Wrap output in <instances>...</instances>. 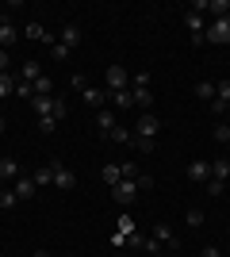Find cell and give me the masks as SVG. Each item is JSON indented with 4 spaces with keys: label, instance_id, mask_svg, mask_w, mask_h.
I'll list each match as a JSON object with an SVG mask.
<instances>
[{
    "label": "cell",
    "instance_id": "1",
    "mask_svg": "<svg viewBox=\"0 0 230 257\" xmlns=\"http://www.w3.org/2000/svg\"><path fill=\"white\" fill-rule=\"evenodd\" d=\"M203 43H215V46H226L230 43V16L211 20L207 27H203Z\"/></svg>",
    "mask_w": 230,
    "mask_h": 257
},
{
    "label": "cell",
    "instance_id": "2",
    "mask_svg": "<svg viewBox=\"0 0 230 257\" xmlns=\"http://www.w3.org/2000/svg\"><path fill=\"white\" fill-rule=\"evenodd\" d=\"M104 85H108V92H123V88H131V73H127L123 65H108Z\"/></svg>",
    "mask_w": 230,
    "mask_h": 257
},
{
    "label": "cell",
    "instance_id": "3",
    "mask_svg": "<svg viewBox=\"0 0 230 257\" xmlns=\"http://www.w3.org/2000/svg\"><path fill=\"white\" fill-rule=\"evenodd\" d=\"M54 188L58 192H73L77 188V173L69 165H62V161H54Z\"/></svg>",
    "mask_w": 230,
    "mask_h": 257
},
{
    "label": "cell",
    "instance_id": "4",
    "mask_svg": "<svg viewBox=\"0 0 230 257\" xmlns=\"http://www.w3.org/2000/svg\"><path fill=\"white\" fill-rule=\"evenodd\" d=\"M138 192H142V188H138L134 181H119L115 188H111V196H115V204H123V207H131L134 200H138Z\"/></svg>",
    "mask_w": 230,
    "mask_h": 257
},
{
    "label": "cell",
    "instance_id": "5",
    "mask_svg": "<svg viewBox=\"0 0 230 257\" xmlns=\"http://www.w3.org/2000/svg\"><path fill=\"white\" fill-rule=\"evenodd\" d=\"M12 192L20 196V200H31V196L39 192V184H35V177H31V173H20V177L12 181Z\"/></svg>",
    "mask_w": 230,
    "mask_h": 257
},
{
    "label": "cell",
    "instance_id": "6",
    "mask_svg": "<svg viewBox=\"0 0 230 257\" xmlns=\"http://www.w3.org/2000/svg\"><path fill=\"white\" fill-rule=\"evenodd\" d=\"M211 111H215V115H222V111H230V81H219V85H215V100H211Z\"/></svg>",
    "mask_w": 230,
    "mask_h": 257
},
{
    "label": "cell",
    "instance_id": "7",
    "mask_svg": "<svg viewBox=\"0 0 230 257\" xmlns=\"http://www.w3.org/2000/svg\"><path fill=\"white\" fill-rule=\"evenodd\" d=\"M188 181H196V184H207V181H211V161H203V158L188 161Z\"/></svg>",
    "mask_w": 230,
    "mask_h": 257
},
{
    "label": "cell",
    "instance_id": "8",
    "mask_svg": "<svg viewBox=\"0 0 230 257\" xmlns=\"http://www.w3.org/2000/svg\"><path fill=\"white\" fill-rule=\"evenodd\" d=\"M184 27H188V35H192V43H203V16H199V12L196 8H192V12H184Z\"/></svg>",
    "mask_w": 230,
    "mask_h": 257
},
{
    "label": "cell",
    "instance_id": "9",
    "mask_svg": "<svg viewBox=\"0 0 230 257\" xmlns=\"http://www.w3.org/2000/svg\"><path fill=\"white\" fill-rule=\"evenodd\" d=\"M157 131H161V119L153 115V111H142V115H138V131H134V135H142V139H153Z\"/></svg>",
    "mask_w": 230,
    "mask_h": 257
},
{
    "label": "cell",
    "instance_id": "10",
    "mask_svg": "<svg viewBox=\"0 0 230 257\" xmlns=\"http://www.w3.org/2000/svg\"><path fill=\"white\" fill-rule=\"evenodd\" d=\"M12 43H20V27H16L8 16H0V50H8Z\"/></svg>",
    "mask_w": 230,
    "mask_h": 257
},
{
    "label": "cell",
    "instance_id": "11",
    "mask_svg": "<svg viewBox=\"0 0 230 257\" xmlns=\"http://www.w3.org/2000/svg\"><path fill=\"white\" fill-rule=\"evenodd\" d=\"M58 43L66 46V50L81 46V27H77V23H66V27H62V35H58Z\"/></svg>",
    "mask_w": 230,
    "mask_h": 257
},
{
    "label": "cell",
    "instance_id": "12",
    "mask_svg": "<svg viewBox=\"0 0 230 257\" xmlns=\"http://www.w3.org/2000/svg\"><path fill=\"white\" fill-rule=\"evenodd\" d=\"M54 100H58V96H31L27 104H31V111H35V115L43 119V115H54Z\"/></svg>",
    "mask_w": 230,
    "mask_h": 257
},
{
    "label": "cell",
    "instance_id": "13",
    "mask_svg": "<svg viewBox=\"0 0 230 257\" xmlns=\"http://www.w3.org/2000/svg\"><path fill=\"white\" fill-rule=\"evenodd\" d=\"M85 100H88V107H96V111L108 107V92H104V88H92V85H88L85 88Z\"/></svg>",
    "mask_w": 230,
    "mask_h": 257
},
{
    "label": "cell",
    "instance_id": "14",
    "mask_svg": "<svg viewBox=\"0 0 230 257\" xmlns=\"http://www.w3.org/2000/svg\"><path fill=\"white\" fill-rule=\"evenodd\" d=\"M100 177H104V184H108V188H115V184L123 181V165H115V161H111V165H104V169H100Z\"/></svg>",
    "mask_w": 230,
    "mask_h": 257
},
{
    "label": "cell",
    "instance_id": "15",
    "mask_svg": "<svg viewBox=\"0 0 230 257\" xmlns=\"http://www.w3.org/2000/svg\"><path fill=\"white\" fill-rule=\"evenodd\" d=\"M20 177V161L16 158H0V181H16Z\"/></svg>",
    "mask_w": 230,
    "mask_h": 257
},
{
    "label": "cell",
    "instance_id": "16",
    "mask_svg": "<svg viewBox=\"0 0 230 257\" xmlns=\"http://www.w3.org/2000/svg\"><path fill=\"white\" fill-rule=\"evenodd\" d=\"M153 238H157L161 246H180V242H176V234H173L165 223H153Z\"/></svg>",
    "mask_w": 230,
    "mask_h": 257
},
{
    "label": "cell",
    "instance_id": "17",
    "mask_svg": "<svg viewBox=\"0 0 230 257\" xmlns=\"http://www.w3.org/2000/svg\"><path fill=\"white\" fill-rule=\"evenodd\" d=\"M43 77V65L39 62H23V69H20V81H27V85H35Z\"/></svg>",
    "mask_w": 230,
    "mask_h": 257
},
{
    "label": "cell",
    "instance_id": "18",
    "mask_svg": "<svg viewBox=\"0 0 230 257\" xmlns=\"http://www.w3.org/2000/svg\"><path fill=\"white\" fill-rule=\"evenodd\" d=\"M96 127L104 131V139H108V135H111L115 127H119V123H115V115H111L108 107H104V111H96Z\"/></svg>",
    "mask_w": 230,
    "mask_h": 257
},
{
    "label": "cell",
    "instance_id": "19",
    "mask_svg": "<svg viewBox=\"0 0 230 257\" xmlns=\"http://www.w3.org/2000/svg\"><path fill=\"white\" fill-rule=\"evenodd\" d=\"M31 177H35V184H39V188H43V184H54V161H50V165H39Z\"/></svg>",
    "mask_w": 230,
    "mask_h": 257
},
{
    "label": "cell",
    "instance_id": "20",
    "mask_svg": "<svg viewBox=\"0 0 230 257\" xmlns=\"http://www.w3.org/2000/svg\"><path fill=\"white\" fill-rule=\"evenodd\" d=\"M16 200H20V196L12 192V184H4V188H0V211H12V207H16Z\"/></svg>",
    "mask_w": 230,
    "mask_h": 257
},
{
    "label": "cell",
    "instance_id": "21",
    "mask_svg": "<svg viewBox=\"0 0 230 257\" xmlns=\"http://www.w3.org/2000/svg\"><path fill=\"white\" fill-rule=\"evenodd\" d=\"M115 230H119V234H127V238H131L134 230H138V223H134L131 215H119V219H115Z\"/></svg>",
    "mask_w": 230,
    "mask_h": 257
},
{
    "label": "cell",
    "instance_id": "22",
    "mask_svg": "<svg viewBox=\"0 0 230 257\" xmlns=\"http://www.w3.org/2000/svg\"><path fill=\"white\" fill-rule=\"evenodd\" d=\"M211 177H219V181H226V177H230V158H219V161H211Z\"/></svg>",
    "mask_w": 230,
    "mask_h": 257
},
{
    "label": "cell",
    "instance_id": "23",
    "mask_svg": "<svg viewBox=\"0 0 230 257\" xmlns=\"http://www.w3.org/2000/svg\"><path fill=\"white\" fill-rule=\"evenodd\" d=\"M16 85H20V81H16L12 73H0V100L12 96V92H16Z\"/></svg>",
    "mask_w": 230,
    "mask_h": 257
},
{
    "label": "cell",
    "instance_id": "24",
    "mask_svg": "<svg viewBox=\"0 0 230 257\" xmlns=\"http://www.w3.org/2000/svg\"><path fill=\"white\" fill-rule=\"evenodd\" d=\"M131 96H134V104H142L146 111H150V104H153V92H150V88H131Z\"/></svg>",
    "mask_w": 230,
    "mask_h": 257
},
{
    "label": "cell",
    "instance_id": "25",
    "mask_svg": "<svg viewBox=\"0 0 230 257\" xmlns=\"http://www.w3.org/2000/svg\"><path fill=\"white\" fill-rule=\"evenodd\" d=\"M196 96L211 104V100H215V81H199V85H196Z\"/></svg>",
    "mask_w": 230,
    "mask_h": 257
},
{
    "label": "cell",
    "instance_id": "26",
    "mask_svg": "<svg viewBox=\"0 0 230 257\" xmlns=\"http://www.w3.org/2000/svg\"><path fill=\"white\" fill-rule=\"evenodd\" d=\"M111 100H115V107H134L131 88H123V92H111Z\"/></svg>",
    "mask_w": 230,
    "mask_h": 257
},
{
    "label": "cell",
    "instance_id": "27",
    "mask_svg": "<svg viewBox=\"0 0 230 257\" xmlns=\"http://www.w3.org/2000/svg\"><path fill=\"white\" fill-rule=\"evenodd\" d=\"M23 39H46L43 23H27V27H23Z\"/></svg>",
    "mask_w": 230,
    "mask_h": 257
},
{
    "label": "cell",
    "instance_id": "28",
    "mask_svg": "<svg viewBox=\"0 0 230 257\" xmlns=\"http://www.w3.org/2000/svg\"><path fill=\"white\" fill-rule=\"evenodd\" d=\"M50 88H54V85H50V77H39V81H35V96H50Z\"/></svg>",
    "mask_w": 230,
    "mask_h": 257
},
{
    "label": "cell",
    "instance_id": "29",
    "mask_svg": "<svg viewBox=\"0 0 230 257\" xmlns=\"http://www.w3.org/2000/svg\"><path fill=\"white\" fill-rule=\"evenodd\" d=\"M142 249H146V257H161V242H157L153 234L146 238V246H142Z\"/></svg>",
    "mask_w": 230,
    "mask_h": 257
},
{
    "label": "cell",
    "instance_id": "30",
    "mask_svg": "<svg viewBox=\"0 0 230 257\" xmlns=\"http://www.w3.org/2000/svg\"><path fill=\"white\" fill-rule=\"evenodd\" d=\"M131 88H150V73H131Z\"/></svg>",
    "mask_w": 230,
    "mask_h": 257
},
{
    "label": "cell",
    "instance_id": "31",
    "mask_svg": "<svg viewBox=\"0 0 230 257\" xmlns=\"http://www.w3.org/2000/svg\"><path fill=\"white\" fill-rule=\"evenodd\" d=\"M108 139H111V142H134V139H131V131H127V127H115V131L108 135Z\"/></svg>",
    "mask_w": 230,
    "mask_h": 257
},
{
    "label": "cell",
    "instance_id": "32",
    "mask_svg": "<svg viewBox=\"0 0 230 257\" xmlns=\"http://www.w3.org/2000/svg\"><path fill=\"white\" fill-rule=\"evenodd\" d=\"M222 188H226V181H219V177L207 181V196H222Z\"/></svg>",
    "mask_w": 230,
    "mask_h": 257
},
{
    "label": "cell",
    "instance_id": "33",
    "mask_svg": "<svg viewBox=\"0 0 230 257\" xmlns=\"http://www.w3.org/2000/svg\"><path fill=\"white\" fill-rule=\"evenodd\" d=\"M211 139H215V142H230V127H226V123H219V127L211 131Z\"/></svg>",
    "mask_w": 230,
    "mask_h": 257
},
{
    "label": "cell",
    "instance_id": "34",
    "mask_svg": "<svg viewBox=\"0 0 230 257\" xmlns=\"http://www.w3.org/2000/svg\"><path fill=\"white\" fill-rule=\"evenodd\" d=\"M203 219H207V215L199 211V207H192V211H188V226H203Z\"/></svg>",
    "mask_w": 230,
    "mask_h": 257
},
{
    "label": "cell",
    "instance_id": "35",
    "mask_svg": "<svg viewBox=\"0 0 230 257\" xmlns=\"http://www.w3.org/2000/svg\"><path fill=\"white\" fill-rule=\"evenodd\" d=\"M16 96L31 100V96H35V85H27V81H20V85H16Z\"/></svg>",
    "mask_w": 230,
    "mask_h": 257
},
{
    "label": "cell",
    "instance_id": "36",
    "mask_svg": "<svg viewBox=\"0 0 230 257\" xmlns=\"http://www.w3.org/2000/svg\"><path fill=\"white\" fill-rule=\"evenodd\" d=\"M54 123H58L54 115H43V119H39V131H43V135H50V131H54Z\"/></svg>",
    "mask_w": 230,
    "mask_h": 257
},
{
    "label": "cell",
    "instance_id": "37",
    "mask_svg": "<svg viewBox=\"0 0 230 257\" xmlns=\"http://www.w3.org/2000/svg\"><path fill=\"white\" fill-rule=\"evenodd\" d=\"M134 146H138L142 154H150V150H153V139H142V135H134Z\"/></svg>",
    "mask_w": 230,
    "mask_h": 257
},
{
    "label": "cell",
    "instance_id": "38",
    "mask_svg": "<svg viewBox=\"0 0 230 257\" xmlns=\"http://www.w3.org/2000/svg\"><path fill=\"white\" fill-rule=\"evenodd\" d=\"M66 111H69V107L62 104V100H54V119H58V123H62V119H66Z\"/></svg>",
    "mask_w": 230,
    "mask_h": 257
},
{
    "label": "cell",
    "instance_id": "39",
    "mask_svg": "<svg viewBox=\"0 0 230 257\" xmlns=\"http://www.w3.org/2000/svg\"><path fill=\"white\" fill-rule=\"evenodd\" d=\"M12 69V58H8V50H0V73H8Z\"/></svg>",
    "mask_w": 230,
    "mask_h": 257
},
{
    "label": "cell",
    "instance_id": "40",
    "mask_svg": "<svg viewBox=\"0 0 230 257\" xmlns=\"http://www.w3.org/2000/svg\"><path fill=\"white\" fill-rule=\"evenodd\" d=\"M111 246L123 249V246H127V234H119V230H115V234H111Z\"/></svg>",
    "mask_w": 230,
    "mask_h": 257
},
{
    "label": "cell",
    "instance_id": "41",
    "mask_svg": "<svg viewBox=\"0 0 230 257\" xmlns=\"http://www.w3.org/2000/svg\"><path fill=\"white\" fill-rule=\"evenodd\" d=\"M199 257H222V249L219 246H203V253H199Z\"/></svg>",
    "mask_w": 230,
    "mask_h": 257
},
{
    "label": "cell",
    "instance_id": "42",
    "mask_svg": "<svg viewBox=\"0 0 230 257\" xmlns=\"http://www.w3.org/2000/svg\"><path fill=\"white\" fill-rule=\"evenodd\" d=\"M31 257H54V253H46V249H35V253Z\"/></svg>",
    "mask_w": 230,
    "mask_h": 257
},
{
    "label": "cell",
    "instance_id": "43",
    "mask_svg": "<svg viewBox=\"0 0 230 257\" xmlns=\"http://www.w3.org/2000/svg\"><path fill=\"white\" fill-rule=\"evenodd\" d=\"M62 257H73V253H62Z\"/></svg>",
    "mask_w": 230,
    "mask_h": 257
},
{
    "label": "cell",
    "instance_id": "44",
    "mask_svg": "<svg viewBox=\"0 0 230 257\" xmlns=\"http://www.w3.org/2000/svg\"><path fill=\"white\" fill-rule=\"evenodd\" d=\"M0 188H4V181H0Z\"/></svg>",
    "mask_w": 230,
    "mask_h": 257
},
{
    "label": "cell",
    "instance_id": "45",
    "mask_svg": "<svg viewBox=\"0 0 230 257\" xmlns=\"http://www.w3.org/2000/svg\"><path fill=\"white\" fill-rule=\"evenodd\" d=\"M226 127H230V119H226Z\"/></svg>",
    "mask_w": 230,
    "mask_h": 257
},
{
    "label": "cell",
    "instance_id": "46",
    "mask_svg": "<svg viewBox=\"0 0 230 257\" xmlns=\"http://www.w3.org/2000/svg\"><path fill=\"white\" fill-rule=\"evenodd\" d=\"M123 257H127V253H123Z\"/></svg>",
    "mask_w": 230,
    "mask_h": 257
},
{
    "label": "cell",
    "instance_id": "47",
    "mask_svg": "<svg viewBox=\"0 0 230 257\" xmlns=\"http://www.w3.org/2000/svg\"><path fill=\"white\" fill-rule=\"evenodd\" d=\"M226 146H230V142H226Z\"/></svg>",
    "mask_w": 230,
    "mask_h": 257
}]
</instances>
